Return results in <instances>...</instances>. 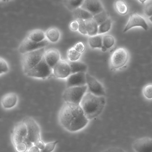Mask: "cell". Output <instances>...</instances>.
<instances>
[{
  "label": "cell",
  "instance_id": "2e32d148",
  "mask_svg": "<svg viewBox=\"0 0 152 152\" xmlns=\"http://www.w3.org/2000/svg\"><path fill=\"white\" fill-rule=\"evenodd\" d=\"M18 102V97L14 93H9L4 95L1 99V104L6 110L12 109L16 106Z\"/></svg>",
  "mask_w": 152,
  "mask_h": 152
},
{
  "label": "cell",
  "instance_id": "f35d334b",
  "mask_svg": "<svg viewBox=\"0 0 152 152\" xmlns=\"http://www.w3.org/2000/svg\"><path fill=\"white\" fill-rule=\"evenodd\" d=\"M34 145H35V146H36L37 148H38L40 151L43 149L45 146V143L43 141H42L41 139L36 142H35L34 144Z\"/></svg>",
  "mask_w": 152,
  "mask_h": 152
},
{
  "label": "cell",
  "instance_id": "b9f144b4",
  "mask_svg": "<svg viewBox=\"0 0 152 152\" xmlns=\"http://www.w3.org/2000/svg\"><path fill=\"white\" fill-rule=\"evenodd\" d=\"M139 1L140 2L144 4L145 1H146V0H139Z\"/></svg>",
  "mask_w": 152,
  "mask_h": 152
},
{
  "label": "cell",
  "instance_id": "1f68e13d",
  "mask_svg": "<svg viewBox=\"0 0 152 152\" xmlns=\"http://www.w3.org/2000/svg\"><path fill=\"white\" fill-rule=\"evenodd\" d=\"M78 22L79 27L78 30L81 34L84 35L87 34V31L86 25L85 21L84 20L78 19L76 20Z\"/></svg>",
  "mask_w": 152,
  "mask_h": 152
},
{
  "label": "cell",
  "instance_id": "7a4b0ae2",
  "mask_svg": "<svg viewBox=\"0 0 152 152\" xmlns=\"http://www.w3.org/2000/svg\"><path fill=\"white\" fill-rule=\"evenodd\" d=\"M106 104L104 96H98L87 92L83 96L80 105L88 120L93 119L102 112Z\"/></svg>",
  "mask_w": 152,
  "mask_h": 152
},
{
  "label": "cell",
  "instance_id": "8d00e7d4",
  "mask_svg": "<svg viewBox=\"0 0 152 152\" xmlns=\"http://www.w3.org/2000/svg\"><path fill=\"white\" fill-rule=\"evenodd\" d=\"M145 12L148 17H152V3L151 2L148 3L146 4L145 8Z\"/></svg>",
  "mask_w": 152,
  "mask_h": 152
},
{
  "label": "cell",
  "instance_id": "9a60e30c",
  "mask_svg": "<svg viewBox=\"0 0 152 152\" xmlns=\"http://www.w3.org/2000/svg\"><path fill=\"white\" fill-rule=\"evenodd\" d=\"M43 58L47 65L53 69L60 60V54L56 49H49L45 52Z\"/></svg>",
  "mask_w": 152,
  "mask_h": 152
},
{
  "label": "cell",
  "instance_id": "83f0119b",
  "mask_svg": "<svg viewBox=\"0 0 152 152\" xmlns=\"http://www.w3.org/2000/svg\"><path fill=\"white\" fill-rule=\"evenodd\" d=\"M109 15L108 13L104 10L103 11L95 14L93 16V19L96 22L98 26L107 20L109 18Z\"/></svg>",
  "mask_w": 152,
  "mask_h": 152
},
{
  "label": "cell",
  "instance_id": "5b68a950",
  "mask_svg": "<svg viewBox=\"0 0 152 152\" xmlns=\"http://www.w3.org/2000/svg\"><path fill=\"white\" fill-rule=\"evenodd\" d=\"M52 73V69L47 65L43 58L38 64L25 75L30 77L45 80L50 77Z\"/></svg>",
  "mask_w": 152,
  "mask_h": 152
},
{
  "label": "cell",
  "instance_id": "d6a6232c",
  "mask_svg": "<svg viewBox=\"0 0 152 152\" xmlns=\"http://www.w3.org/2000/svg\"><path fill=\"white\" fill-rule=\"evenodd\" d=\"M143 93L145 96L148 99H152V85L148 84L144 87Z\"/></svg>",
  "mask_w": 152,
  "mask_h": 152
},
{
  "label": "cell",
  "instance_id": "e0dca14e",
  "mask_svg": "<svg viewBox=\"0 0 152 152\" xmlns=\"http://www.w3.org/2000/svg\"><path fill=\"white\" fill-rule=\"evenodd\" d=\"M26 37L29 40L37 43L41 42L46 39L45 33L39 29H34L30 31Z\"/></svg>",
  "mask_w": 152,
  "mask_h": 152
},
{
  "label": "cell",
  "instance_id": "ac0fdd59",
  "mask_svg": "<svg viewBox=\"0 0 152 152\" xmlns=\"http://www.w3.org/2000/svg\"><path fill=\"white\" fill-rule=\"evenodd\" d=\"M71 74L80 72L85 73L87 70V66L84 63L79 61H70L68 62ZM70 74V75H71Z\"/></svg>",
  "mask_w": 152,
  "mask_h": 152
},
{
  "label": "cell",
  "instance_id": "3957f363",
  "mask_svg": "<svg viewBox=\"0 0 152 152\" xmlns=\"http://www.w3.org/2000/svg\"><path fill=\"white\" fill-rule=\"evenodd\" d=\"M45 51V48H43L22 54V69L25 74L43 59Z\"/></svg>",
  "mask_w": 152,
  "mask_h": 152
},
{
  "label": "cell",
  "instance_id": "8fae6325",
  "mask_svg": "<svg viewBox=\"0 0 152 152\" xmlns=\"http://www.w3.org/2000/svg\"><path fill=\"white\" fill-rule=\"evenodd\" d=\"M53 73L57 78H67L71 74L68 62L60 60L53 68Z\"/></svg>",
  "mask_w": 152,
  "mask_h": 152
},
{
  "label": "cell",
  "instance_id": "ab89813d",
  "mask_svg": "<svg viewBox=\"0 0 152 152\" xmlns=\"http://www.w3.org/2000/svg\"><path fill=\"white\" fill-rule=\"evenodd\" d=\"M100 152H127L125 150L121 149V148H117V147H113L109 149H107L105 151H102Z\"/></svg>",
  "mask_w": 152,
  "mask_h": 152
},
{
  "label": "cell",
  "instance_id": "74e56055",
  "mask_svg": "<svg viewBox=\"0 0 152 152\" xmlns=\"http://www.w3.org/2000/svg\"><path fill=\"white\" fill-rule=\"evenodd\" d=\"M78 22L77 20H72L70 24V28L72 31H76L78 30Z\"/></svg>",
  "mask_w": 152,
  "mask_h": 152
},
{
  "label": "cell",
  "instance_id": "5bb4252c",
  "mask_svg": "<svg viewBox=\"0 0 152 152\" xmlns=\"http://www.w3.org/2000/svg\"><path fill=\"white\" fill-rule=\"evenodd\" d=\"M80 7L89 12L93 15L97 14L104 10L100 0H84Z\"/></svg>",
  "mask_w": 152,
  "mask_h": 152
},
{
  "label": "cell",
  "instance_id": "4fadbf2b",
  "mask_svg": "<svg viewBox=\"0 0 152 152\" xmlns=\"http://www.w3.org/2000/svg\"><path fill=\"white\" fill-rule=\"evenodd\" d=\"M67 78V88L84 86L87 84L86 73L84 72L71 74Z\"/></svg>",
  "mask_w": 152,
  "mask_h": 152
},
{
  "label": "cell",
  "instance_id": "7402d4cb",
  "mask_svg": "<svg viewBox=\"0 0 152 152\" xmlns=\"http://www.w3.org/2000/svg\"><path fill=\"white\" fill-rule=\"evenodd\" d=\"M102 37L101 34L90 37L88 39V44L90 47L93 49H101L102 47Z\"/></svg>",
  "mask_w": 152,
  "mask_h": 152
},
{
  "label": "cell",
  "instance_id": "ffe728a7",
  "mask_svg": "<svg viewBox=\"0 0 152 152\" xmlns=\"http://www.w3.org/2000/svg\"><path fill=\"white\" fill-rule=\"evenodd\" d=\"M46 38L48 42L52 43L57 42L60 38V34L58 28H51L47 29L45 33Z\"/></svg>",
  "mask_w": 152,
  "mask_h": 152
},
{
  "label": "cell",
  "instance_id": "60d3db41",
  "mask_svg": "<svg viewBox=\"0 0 152 152\" xmlns=\"http://www.w3.org/2000/svg\"><path fill=\"white\" fill-rule=\"evenodd\" d=\"M40 150L38 148L35 146L33 145L32 147H30L29 149L28 152H40Z\"/></svg>",
  "mask_w": 152,
  "mask_h": 152
},
{
  "label": "cell",
  "instance_id": "277c9868",
  "mask_svg": "<svg viewBox=\"0 0 152 152\" xmlns=\"http://www.w3.org/2000/svg\"><path fill=\"white\" fill-rule=\"evenodd\" d=\"M87 91V85L67 88L62 95L65 102L79 104L85 94Z\"/></svg>",
  "mask_w": 152,
  "mask_h": 152
},
{
  "label": "cell",
  "instance_id": "f546056e",
  "mask_svg": "<svg viewBox=\"0 0 152 152\" xmlns=\"http://www.w3.org/2000/svg\"><path fill=\"white\" fill-rule=\"evenodd\" d=\"M10 70L9 65L7 61L0 57V75L6 74Z\"/></svg>",
  "mask_w": 152,
  "mask_h": 152
},
{
  "label": "cell",
  "instance_id": "30bf717a",
  "mask_svg": "<svg viewBox=\"0 0 152 152\" xmlns=\"http://www.w3.org/2000/svg\"><path fill=\"white\" fill-rule=\"evenodd\" d=\"M136 27H140L146 31L149 28L148 24L143 18L137 13H134L130 16L123 32H127L129 29Z\"/></svg>",
  "mask_w": 152,
  "mask_h": 152
},
{
  "label": "cell",
  "instance_id": "7c38bea8",
  "mask_svg": "<svg viewBox=\"0 0 152 152\" xmlns=\"http://www.w3.org/2000/svg\"><path fill=\"white\" fill-rule=\"evenodd\" d=\"M135 152H152V139L151 137H144L136 140L133 145Z\"/></svg>",
  "mask_w": 152,
  "mask_h": 152
},
{
  "label": "cell",
  "instance_id": "d4e9b609",
  "mask_svg": "<svg viewBox=\"0 0 152 152\" xmlns=\"http://www.w3.org/2000/svg\"><path fill=\"white\" fill-rule=\"evenodd\" d=\"M84 0H63V4L65 7L73 11L74 10L81 6Z\"/></svg>",
  "mask_w": 152,
  "mask_h": 152
},
{
  "label": "cell",
  "instance_id": "cb8c5ba5",
  "mask_svg": "<svg viewBox=\"0 0 152 152\" xmlns=\"http://www.w3.org/2000/svg\"><path fill=\"white\" fill-rule=\"evenodd\" d=\"M12 133L19 135L22 137L23 138L26 137L27 135V130L26 126L23 121L16 124Z\"/></svg>",
  "mask_w": 152,
  "mask_h": 152
},
{
  "label": "cell",
  "instance_id": "e575fe53",
  "mask_svg": "<svg viewBox=\"0 0 152 152\" xmlns=\"http://www.w3.org/2000/svg\"><path fill=\"white\" fill-rule=\"evenodd\" d=\"M24 138H23L22 137L14 133H12V143L14 145L23 142Z\"/></svg>",
  "mask_w": 152,
  "mask_h": 152
},
{
  "label": "cell",
  "instance_id": "484cf974",
  "mask_svg": "<svg viewBox=\"0 0 152 152\" xmlns=\"http://www.w3.org/2000/svg\"><path fill=\"white\" fill-rule=\"evenodd\" d=\"M114 6L117 11L121 15H125L128 12V6L124 0H117Z\"/></svg>",
  "mask_w": 152,
  "mask_h": 152
},
{
  "label": "cell",
  "instance_id": "ee69618b",
  "mask_svg": "<svg viewBox=\"0 0 152 152\" xmlns=\"http://www.w3.org/2000/svg\"><path fill=\"white\" fill-rule=\"evenodd\" d=\"M1 1V0H0V1Z\"/></svg>",
  "mask_w": 152,
  "mask_h": 152
},
{
  "label": "cell",
  "instance_id": "8992f818",
  "mask_svg": "<svg viewBox=\"0 0 152 152\" xmlns=\"http://www.w3.org/2000/svg\"><path fill=\"white\" fill-rule=\"evenodd\" d=\"M129 54L125 48L120 47L115 50L110 58V65L112 68L118 69L124 66L128 61Z\"/></svg>",
  "mask_w": 152,
  "mask_h": 152
},
{
  "label": "cell",
  "instance_id": "52a82bcc",
  "mask_svg": "<svg viewBox=\"0 0 152 152\" xmlns=\"http://www.w3.org/2000/svg\"><path fill=\"white\" fill-rule=\"evenodd\" d=\"M23 121L26 126L27 135L26 138L34 144L40 140L41 129L37 122L31 117H26Z\"/></svg>",
  "mask_w": 152,
  "mask_h": 152
},
{
  "label": "cell",
  "instance_id": "4316f807",
  "mask_svg": "<svg viewBox=\"0 0 152 152\" xmlns=\"http://www.w3.org/2000/svg\"><path fill=\"white\" fill-rule=\"evenodd\" d=\"M112 21L109 18L98 26V34H102L107 33L111 28Z\"/></svg>",
  "mask_w": 152,
  "mask_h": 152
},
{
  "label": "cell",
  "instance_id": "4dcf8cb0",
  "mask_svg": "<svg viewBox=\"0 0 152 152\" xmlns=\"http://www.w3.org/2000/svg\"><path fill=\"white\" fill-rule=\"evenodd\" d=\"M58 142L59 141H56L45 144L44 148L43 150H41L40 152H52L54 151L56 145Z\"/></svg>",
  "mask_w": 152,
  "mask_h": 152
},
{
  "label": "cell",
  "instance_id": "f1b7e54d",
  "mask_svg": "<svg viewBox=\"0 0 152 152\" xmlns=\"http://www.w3.org/2000/svg\"><path fill=\"white\" fill-rule=\"evenodd\" d=\"M81 56V53L77 51L74 47H72L68 50V58L70 61H77Z\"/></svg>",
  "mask_w": 152,
  "mask_h": 152
},
{
  "label": "cell",
  "instance_id": "836d02e7",
  "mask_svg": "<svg viewBox=\"0 0 152 152\" xmlns=\"http://www.w3.org/2000/svg\"><path fill=\"white\" fill-rule=\"evenodd\" d=\"M14 145V148L17 152H26L27 151V145L24 142L17 144Z\"/></svg>",
  "mask_w": 152,
  "mask_h": 152
},
{
  "label": "cell",
  "instance_id": "d590c367",
  "mask_svg": "<svg viewBox=\"0 0 152 152\" xmlns=\"http://www.w3.org/2000/svg\"><path fill=\"white\" fill-rule=\"evenodd\" d=\"M74 48L77 51L80 53H83L85 50V45L84 44V43L81 42H79L76 43Z\"/></svg>",
  "mask_w": 152,
  "mask_h": 152
},
{
  "label": "cell",
  "instance_id": "9c48e42d",
  "mask_svg": "<svg viewBox=\"0 0 152 152\" xmlns=\"http://www.w3.org/2000/svg\"><path fill=\"white\" fill-rule=\"evenodd\" d=\"M86 78L88 92L98 96L106 95V92L103 86L95 78L87 73Z\"/></svg>",
  "mask_w": 152,
  "mask_h": 152
},
{
  "label": "cell",
  "instance_id": "44dd1931",
  "mask_svg": "<svg viewBox=\"0 0 152 152\" xmlns=\"http://www.w3.org/2000/svg\"><path fill=\"white\" fill-rule=\"evenodd\" d=\"M86 25L87 34L92 37L98 34V26L93 18L85 20Z\"/></svg>",
  "mask_w": 152,
  "mask_h": 152
},
{
  "label": "cell",
  "instance_id": "ba28073f",
  "mask_svg": "<svg viewBox=\"0 0 152 152\" xmlns=\"http://www.w3.org/2000/svg\"><path fill=\"white\" fill-rule=\"evenodd\" d=\"M48 44L49 42L46 39L41 42L37 43L33 42L26 37L21 43L18 51L21 54H25L29 52L45 48Z\"/></svg>",
  "mask_w": 152,
  "mask_h": 152
},
{
  "label": "cell",
  "instance_id": "6da1fadb",
  "mask_svg": "<svg viewBox=\"0 0 152 152\" xmlns=\"http://www.w3.org/2000/svg\"><path fill=\"white\" fill-rule=\"evenodd\" d=\"M59 121L64 129L71 133L82 130L89 122L79 104L66 102L60 110Z\"/></svg>",
  "mask_w": 152,
  "mask_h": 152
},
{
  "label": "cell",
  "instance_id": "7bdbcfd3",
  "mask_svg": "<svg viewBox=\"0 0 152 152\" xmlns=\"http://www.w3.org/2000/svg\"><path fill=\"white\" fill-rule=\"evenodd\" d=\"M3 1H10V0H3Z\"/></svg>",
  "mask_w": 152,
  "mask_h": 152
},
{
  "label": "cell",
  "instance_id": "603a6c76",
  "mask_svg": "<svg viewBox=\"0 0 152 152\" xmlns=\"http://www.w3.org/2000/svg\"><path fill=\"white\" fill-rule=\"evenodd\" d=\"M115 39L112 36L106 35L102 37V47L101 48L103 52H105L110 49L115 44Z\"/></svg>",
  "mask_w": 152,
  "mask_h": 152
},
{
  "label": "cell",
  "instance_id": "d6986e66",
  "mask_svg": "<svg viewBox=\"0 0 152 152\" xmlns=\"http://www.w3.org/2000/svg\"><path fill=\"white\" fill-rule=\"evenodd\" d=\"M73 16L76 20L82 19L85 20L93 18V15L89 12L79 7L73 11Z\"/></svg>",
  "mask_w": 152,
  "mask_h": 152
}]
</instances>
